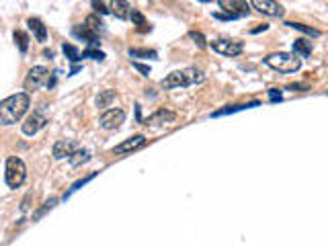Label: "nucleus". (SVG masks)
I'll list each match as a JSON object with an SVG mask.
<instances>
[{
  "instance_id": "f257e3e1",
  "label": "nucleus",
  "mask_w": 328,
  "mask_h": 246,
  "mask_svg": "<svg viewBox=\"0 0 328 246\" xmlns=\"http://www.w3.org/2000/svg\"><path fill=\"white\" fill-rule=\"evenodd\" d=\"M29 105H31V98L27 92H16V94L4 98L0 103V121H2V125L16 123L29 111Z\"/></svg>"
},
{
  "instance_id": "f03ea898",
  "label": "nucleus",
  "mask_w": 328,
  "mask_h": 246,
  "mask_svg": "<svg viewBox=\"0 0 328 246\" xmlns=\"http://www.w3.org/2000/svg\"><path fill=\"white\" fill-rule=\"evenodd\" d=\"M203 72L197 68H187V70H175L170 72L164 80H162V86L164 88H177V86H191L197 84V82H203Z\"/></svg>"
},
{
  "instance_id": "7ed1b4c3",
  "label": "nucleus",
  "mask_w": 328,
  "mask_h": 246,
  "mask_svg": "<svg viewBox=\"0 0 328 246\" xmlns=\"http://www.w3.org/2000/svg\"><path fill=\"white\" fill-rule=\"evenodd\" d=\"M265 64L269 66V68L277 70V72H285V74H289V72H298V70L302 68L300 58H298L296 54H285V52L267 56V58H265Z\"/></svg>"
},
{
  "instance_id": "20e7f679",
  "label": "nucleus",
  "mask_w": 328,
  "mask_h": 246,
  "mask_svg": "<svg viewBox=\"0 0 328 246\" xmlns=\"http://www.w3.org/2000/svg\"><path fill=\"white\" fill-rule=\"evenodd\" d=\"M27 178V166L21 158L10 156L6 160V166H4V180L10 189H19Z\"/></svg>"
},
{
  "instance_id": "39448f33",
  "label": "nucleus",
  "mask_w": 328,
  "mask_h": 246,
  "mask_svg": "<svg viewBox=\"0 0 328 246\" xmlns=\"http://www.w3.org/2000/svg\"><path fill=\"white\" fill-rule=\"evenodd\" d=\"M210 47L214 52H218L221 56H228V58H236L244 52V45L240 41H228V39H216L210 43Z\"/></svg>"
},
{
  "instance_id": "423d86ee",
  "label": "nucleus",
  "mask_w": 328,
  "mask_h": 246,
  "mask_svg": "<svg viewBox=\"0 0 328 246\" xmlns=\"http://www.w3.org/2000/svg\"><path fill=\"white\" fill-rule=\"evenodd\" d=\"M218 4L232 19H240V16H246L250 12V6L246 0H218Z\"/></svg>"
},
{
  "instance_id": "0eeeda50",
  "label": "nucleus",
  "mask_w": 328,
  "mask_h": 246,
  "mask_svg": "<svg viewBox=\"0 0 328 246\" xmlns=\"http://www.w3.org/2000/svg\"><path fill=\"white\" fill-rule=\"evenodd\" d=\"M49 80H51V76H49V70L47 68H43V66H33V68L29 70V76H27V88H39L41 84H49Z\"/></svg>"
},
{
  "instance_id": "6e6552de",
  "label": "nucleus",
  "mask_w": 328,
  "mask_h": 246,
  "mask_svg": "<svg viewBox=\"0 0 328 246\" xmlns=\"http://www.w3.org/2000/svg\"><path fill=\"white\" fill-rule=\"evenodd\" d=\"M252 6L258 10V12H263L267 16H275V19H281V16L285 14V8L279 4V2H275V0H250Z\"/></svg>"
},
{
  "instance_id": "1a4fd4ad",
  "label": "nucleus",
  "mask_w": 328,
  "mask_h": 246,
  "mask_svg": "<svg viewBox=\"0 0 328 246\" xmlns=\"http://www.w3.org/2000/svg\"><path fill=\"white\" fill-rule=\"evenodd\" d=\"M125 121V111L123 109H107L101 115V127L103 129H117Z\"/></svg>"
},
{
  "instance_id": "9d476101",
  "label": "nucleus",
  "mask_w": 328,
  "mask_h": 246,
  "mask_svg": "<svg viewBox=\"0 0 328 246\" xmlns=\"http://www.w3.org/2000/svg\"><path fill=\"white\" fill-rule=\"evenodd\" d=\"M45 123H47V119L43 117L41 113H31L29 117L25 119V123H23V127H21V129H23V134H25V136H29V138H31V136H35L39 129H43V127H45Z\"/></svg>"
},
{
  "instance_id": "9b49d317",
  "label": "nucleus",
  "mask_w": 328,
  "mask_h": 246,
  "mask_svg": "<svg viewBox=\"0 0 328 246\" xmlns=\"http://www.w3.org/2000/svg\"><path fill=\"white\" fill-rule=\"evenodd\" d=\"M76 150H78L76 142H72V140H58L54 144V150H51V154H54L56 160H62V158H70Z\"/></svg>"
},
{
  "instance_id": "f8f14e48",
  "label": "nucleus",
  "mask_w": 328,
  "mask_h": 246,
  "mask_svg": "<svg viewBox=\"0 0 328 246\" xmlns=\"http://www.w3.org/2000/svg\"><path fill=\"white\" fill-rule=\"evenodd\" d=\"M177 119V113H172L168 109H158L156 113H152L150 117L146 119V125L150 127H158V125H164V123H172Z\"/></svg>"
},
{
  "instance_id": "ddd939ff",
  "label": "nucleus",
  "mask_w": 328,
  "mask_h": 246,
  "mask_svg": "<svg viewBox=\"0 0 328 246\" xmlns=\"http://www.w3.org/2000/svg\"><path fill=\"white\" fill-rule=\"evenodd\" d=\"M146 144V138L142 136V134H137V136H133V138H127L125 142H121L119 146H115V154H127V152H133V150H137V148H142Z\"/></svg>"
},
{
  "instance_id": "4468645a",
  "label": "nucleus",
  "mask_w": 328,
  "mask_h": 246,
  "mask_svg": "<svg viewBox=\"0 0 328 246\" xmlns=\"http://www.w3.org/2000/svg\"><path fill=\"white\" fill-rule=\"evenodd\" d=\"M111 12L117 16V19H121V21H125V19H129L131 16V6H129V2L127 0H111Z\"/></svg>"
},
{
  "instance_id": "2eb2a0df",
  "label": "nucleus",
  "mask_w": 328,
  "mask_h": 246,
  "mask_svg": "<svg viewBox=\"0 0 328 246\" xmlns=\"http://www.w3.org/2000/svg\"><path fill=\"white\" fill-rule=\"evenodd\" d=\"M74 35H76V37H80V39H84V41L89 43L91 47L99 45V35H97L95 31H91L86 25H78V27H74Z\"/></svg>"
},
{
  "instance_id": "dca6fc26",
  "label": "nucleus",
  "mask_w": 328,
  "mask_h": 246,
  "mask_svg": "<svg viewBox=\"0 0 328 246\" xmlns=\"http://www.w3.org/2000/svg\"><path fill=\"white\" fill-rule=\"evenodd\" d=\"M27 25H29V29L33 31V35H35V39L37 41H45L47 39V27L41 23V19H33V16H31V19L27 21Z\"/></svg>"
},
{
  "instance_id": "f3484780",
  "label": "nucleus",
  "mask_w": 328,
  "mask_h": 246,
  "mask_svg": "<svg viewBox=\"0 0 328 246\" xmlns=\"http://www.w3.org/2000/svg\"><path fill=\"white\" fill-rule=\"evenodd\" d=\"M252 107H258V103H256V101H252V103H246V105H228V107H223V109H219V111H214V113H212V117H221V115H232V113H236V111H244V109H252Z\"/></svg>"
},
{
  "instance_id": "a211bd4d",
  "label": "nucleus",
  "mask_w": 328,
  "mask_h": 246,
  "mask_svg": "<svg viewBox=\"0 0 328 246\" xmlns=\"http://www.w3.org/2000/svg\"><path fill=\"white\" fill-rule=\"evenodd\" d=\"M293 54L298 58H308L312 54V43L306 41V39H296L293 41Z\"/></svg>"
},
{
  "instance_id": "6ab92c4d",
  "label": "nucleus",
  "mask_w": 328,
  "mask_h": 246,
  "mask_svg": "<svg viewBox=\"0 0 328 246\" xmlns=\"http://www.w3.org/2000/svg\"><path fill=\"white\" fill-rule=\"evenodd\" d=\"M131 23L135 25V29L137 31H142V33H146V31H150V25H148V21H146V16L137 10V8H133L131 10Z\"/></svg>"
},
{
  "instance_id": "aec40b11",
  "label": "nucleus",
  "mask_w": 328,
  "mask_h": 246,
  "mask_svg": "<svg viewBox=\"0 0 328 246\" xmlns=\"http://www.w3.org/2000/svg\"><path fill=\"white\" fill-rule=\"evenodd\" d=\"M115 96H117L115 90H103V92L95 98V103H97V107H101V109H103V107H111V103L115 101Z\"/></svg>"
},
{
  "instance_id": "412c9836",
  "label": "nucleus",
  "mask_w": 328,
  "mask_h": 246,
  "mask_svg": "<svg viewBox=\"0 0 328 246\" xmlns=\"http://www.w3.org/2000/svg\"><path fill=\"white\" fill-rule=\"evenodd\" d=\"M89 160H91V152L89 150H76L70 156V164H72V166H80V164L89 162Z\"/></svg>"
},
{
  "instance_id": "4be33fe9",
  "label": "nucleus",
  "mask_w": 328,
  "mask_h": 246,
  "mask_svg": "<svg viewBox=\"0 0 328 246\" xmlns=\"http://www.w3.org/2000/svg\"><path fill=\"white\" fill-rule=\"evenodd\" d=\"M84 25H86V27H89L91 31H95V33H97V35H101V33H103V21L99 19V16H97V14H91V16H86V21H84Z\"/></svg>"
},
{
  "instance_id": "5701e85b",
  "label": "nucleus",
  "mask_w": 328,
  "mask_h": 246,
  "mask_svg": "<svg viewBox=\"0 0 328 246\" xmlns=\"http://www.w3.org/2000/svg\"><path fill=\"white\" fill-rule=\"evenodd\" d=\"M291 29H296V31H302V33H306V35H310V37H320V31L318 29H314V27H308V25H302V23H287Z\"/></svg>"
},
{
  "instance_id": "b1692460",
  "label": "nucleus",
  "mask_w": 328,
  "mask_h": 246,
  "mask_svg": "<svg viewBox=\"0 0 328 246\" xmlns=\"http://www.w3.org/2000/svg\"><path fill=\"white\" fill-rule=\"evenodd\" d=\"M14 43L19 45V49L25 54L27 49H29V37H27V33H23V31H14Z\"/></svg>"
},
{
  "instance_id": "393cba45",
  "label": "nucleus",
  "mask_w": 328,
  "mask_h": 246,
  "mask_svg": "<svg viewBox=\"0 0 328 246\" xmlns=\"http://www.w3.org/2000/svg\"><path fill=\"white\" fill-rule=\"evenodd\" d=\"M62 49H64V54H66V58L70 60V62H78L80 60V52L74 47V45H70V43H64L62 45Z\"/></svg>"
},
{
  "instance_id": "a878e982",
  "label": "nucleus",
  "mask_w": 328,
  "mask_h": 246,
  "mask_svg": "<svg viewBox=\"0 0 328 246\" xmlns=\"http://www.w3.org/2000/svg\"><path fill=\"white\" fill-rule=\"evenodd\" d=\"M129 56L131 58H152V60H156V52L154 49H129Z\"/></svg>"
},
{
  "instance_id": "bb28decb",
  "label": "nucleus",
  "mask_w": 328,
  "mask_h": 246,
  "mask_svg": "<svg viewBox=\"0 0 328 246\" xmlns=\"http://www.w3.org/2000/svg\"><path fill=\"white\" fill-rule=\"evenodd\" d=\"M95 176H97V172H91L89 176H84V178H80V180H76V183H74V185L70 187V191H68V193H66V197H70V195H72L74 191H78V189H80L82 185H86V183H89V180H91V178H95Z\"/></svg>"
},
{
  "instance_id": "cd10ccee",
  "label": "nucleus",
  "mask_w": 328,
  "mask_h": 246,
  "mask_svg": "<svg viewBox=\"0 0 328 246\" xmlns=\"http://www.w3.org/2000/svg\"><path fill=\"white\" fill-rule=\"evenodd\" d=\"M82 58H91V60H99V62H103V60H105V54L99 52V49L89 47V49H84V52H82Z\"/></svg>"
},
{
  "instance_id": "c85d7f7f",
  "label": "nucleus",
  "mask_w": 328,
  "mask_h": 246,
  "mask_svg": "<svg viewBox=\"0 0 328 246\" xmlns=\"http://www.w3.org/2000/svg\"><path fill=\"white\" fill-rule=\"evenodd\" d=\"M189 37H191V39L197 43L199 49L207 47V41H205V37H203V33H199V31H189Z\"/></svg>"
},
{
  "instance_id": "c756f323",
  "label": "nucleus",
  "mask_w": 328,
  "mask_h": 246,
  "mask_svg": "<svg viewBox=\"0 0 328 246\" xmlns=\"http://www.w3.org/2000/svg\"><path fill=\"white\" fill-rule=\"evenodd\" d=\"M56 203H58V199H49V201H47V203H45V205H43V209H39V211H37V213H35V220H39V218H41V216H43V213H45V211H47V209H51V207H54V205H56Z\"/></svg>"
},
{
  "instance_id": "7c9ffc66",
  "label": "nucleus",
  "mask_w": 328,
  "mask_h": 246,
  "mask_svg": "<svg viewBox=\"0 0 328 246\" xmlns=\"http://www.w3.org/2000/svg\"><path fill=\"white\" fill-rule=\"evenodd\" d=\"M93 8H95V12H99V14L109 12V8H105V4H103V0H93Z\"/></svg>"
},
{
  "instance_id": "2f4dec72",
  "label": "nucleus",
  "mask_w": 328,
  "mask_h": 246,
  "mask_svg": "<svg viewBox=\"0 0 328 246\" xmlns=\"http://www.w3.org/2000/svg\"><path fill=\"white\" fill-rule=\"evenodd\" d=\"M133 68H135L137 72H142L144 76H148V74H150V68H148V66H146V64H140V62H133Z\"/></svg>"
},
{
  "instance_id": "473e14b6",
  "label": "nucleus",
  "mask_w": 328,
  "mask_h": 246,
  "mask_svg": "<svg viewBox=\"0 0 328 246\" xmlns=\"http://www.w3.org/2000/svg\"><path fill=\"white\" fill-rule=\"evenodd\" d=\"M269 98H271V101H281V92L279 90H269Z\"/></svg>"
},
{
  "instance_id": "72a5a7b5",
  "label": "nucleus",
  "mask_w": 328,
  "mask_h": 246,
  "mask_svg": "<svg viewBox=\"0 0 328 246\" xmlns=\"http://www.w3.org/2000/svg\"><path fill=\"white\" fill-rule=\"evenodd\" d=\"M302 88H308L306 84H291L289 86V90H302Z\"/></svg>"
},
{
  "instance_id": "f704fd0d",
  "label": "nucleus",
  "mask_w": 328,
  "mask_h": 246,
  "mask_svg": "<svg viewBox=\"0 0 328 246\" xmlns=\"http://www.w3.org/2000/svg\"><path fill=\"white\" fill-rule=\"evenodd\" d=\"M261 31H267V25H263V27H256V29H252V33H261Z\"/></svg>"
},
{
  "instance_id": "c9c22d12",
  "label": "nucleus",
  "mask_w": 328,
  "mask_h": 246,
  "mask_svg": "<svg viewBox=\"0 0 328 246\" xmlns=\"http://www.w3.org/2000/svg\"><path fill=\"white\" fill-rule=\"evenodd\" d=\"M199 2H212V0H199Z\"/></svg>"
}]
</instances>
